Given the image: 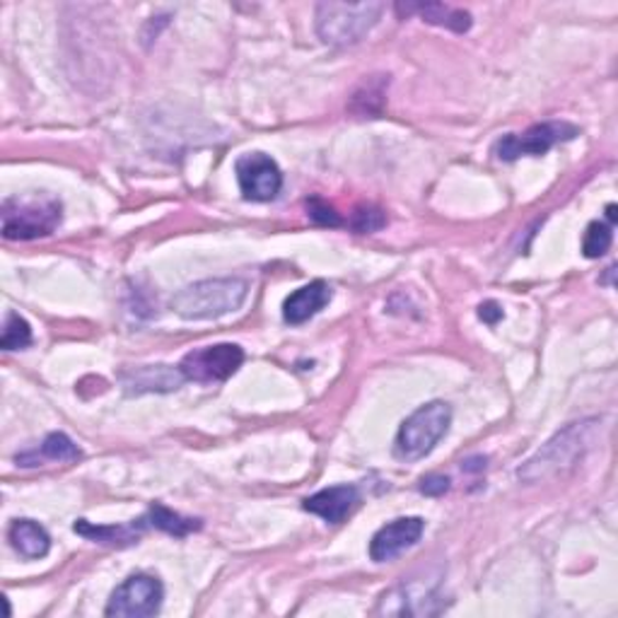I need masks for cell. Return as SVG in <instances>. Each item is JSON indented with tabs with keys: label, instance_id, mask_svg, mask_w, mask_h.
Here are the masks:
<instances>
[{
	"label": "cell",
	"instance_id": "cell-3",
	"mask_svg": "<svg viewBox=\"0 0 618 618\" xmlns=\"http://www.w3.org/2000/svg\"><path fill=\"white\" fill-rule=\"evenodd\" d=\"M5 240H39L49 237L64 220L61 201L46 194L10 196L0 208Z\"/></svg>",
	"mask_w": 618,
	"mask_h": 618
},
{
	"label": "cell",
	"instance_id": "cell-2",
	"mask_svg": "<svg viewBox=\"0 0 618 618\" xmlns=\"http://www.w3.org/2000/svg\"><path fill=\"white\" fill-rule=\"evenodd\" d=\"M597 421H580L570 423L565 431L558 433L553 439H549L537 455L527 459L517 469V479L525 483H539L556 477L565 469L573 467V464L585 455V449L592 443V431Z\"/></svg>",
	"mask_w": 618,
	"mask_h": 618
},
{
	"label": "cell",
	"instance_id": "cell-20",
	"mask_svg": "<svg viewBox=\"0 0 618 618\" xmlns=\"http://www.w3.org/2000/svg\"><path fill=\"white\" fill-rule=\"evenodd\" d=\"M32 346V327L25 317L18 312L5 314L3 334H0V348L3 351H20Z\"/></svg>",
	"mask_w": 618,
	"mask_h": 618
},
{
	"label": "cell",
	"instance_id": "cell-24",
	"mask_svg": "<svg viewBox=\"0 0 618 618\" xmlns=\"http://www.w3.org/2000/svg\"><path fill=\"white\" fill-rule=\"evenodd\" d=\"M419 489H421V493L433 495V497L445 495L449 491V479L443 477V473H427V477L421 479Z\"/></svg>",
	"mask_w": 618,
	"mask_h": 618
},
{
	"label": "cell",
	"instance_id": "cell-8",
	"mask_svg": "<svg viewBox=\"0 0 618 618\" xmlns=\"http://www.w3.org/2000/svg\"><path fill=\"white\" fill-rule=\"evenodd\" d=\"M244 363V351L234 343H218V346L198 348L186 353L180 370L186 379L198 385H213L230 379Z\"/></svg>",
	"mask_w": 618,
	"mask_h": 618
},
{
	"label": "cell",
	"instance_id": "cell-17",
	"mask_svg": "<svg viewBox=\"0 0 618 618\" xmlns=\"http://www.w3.org/2000/svg\"><path fill=\"white\" fill-rule=\"evenodd\" d=\"M397 13L399 15H411V13H419L425 22H431V25L437 27H447L457 34H464L471 30V13L469 10H461V8H451L445 3H419V5H397Z\"/></svg>",
	"mask_w": 618,
	"mask_h": 618
},
{
	"label": "cell",
	"instance_id": "cell-12",
	"mask_svg": "<svg viewBox=\"0 0 618 618\" xmlns=\"http://www.w3.org/2000/svg\"><path fill=\"white\" fill-rule=\"evenodd\" d=\"M122 385L126 394H148V391H174L184 382V375L180 367L172 365H142V367H128L122 375Z\"/></svg>",
	"mask_w": 618,
	"mask_h": 618
},
{
	"label": "cell",
	"instance_id": "cell-6",
	"mask_svg": "<svg viewBox=\"0 0 618 618\" xmlns=\"http://www.w3.org/2000/svg\"><path fill=\"white\" fill-rule=\"evenodd\" d=\"M580 136V128L568 122H543L534 124L525 134H507L495 142L493 152L505 162L519 158H541L558 142H568Z\"/></svg>",
	"mask_w": 618,
	"mask_h": 618
},
{
	"label": "cell",
	"instance_id": "cell-26",
	"mask_svg": "<svg viewBox=\"0 0 618 618\" xmlns=\"http://www.w3.org/2000/svg\"><path fill=\"white\" fill-rule=\"evenodd\" d=\"M606 218H609V225L616 222V206H614V204H611L609 208H606Z\"/></svg>",
	"mask_w": 618,
	"mask_h": 618
},
{
	"label": "cell",
	"instance_id": "cell-1",
	"mask_svg": "<svg viewBox=\"0 0 618 618\" xmlns=\"http://www.w3.org/2000/svg\"><path fill=\"white\" fill-rule=\"evenodd\" d=\"M249 283L242 278H210L186 285L172 297V309L182 319H218L240 309L247 300Z\"/></svg>",
	"mask_w": 618,
	"mask_h": 618
},
{
	"label": "cell",
	"instance_id": "cell-21",
	"mask_svg": "<svg viewBox=\"0 0 618 618\" xmlns=\"http://www.w3.org/2000/svg\"><path fill=\"white\" fill-rule=\"evenodd\" d=\"M614 242V232H611V225L594 220L587 225V232L582 237V254L587 259H599L611 249Z\"/></svg>",
	"mask_w": 618,
	"mask_h": 618
},
{
	"label": "cell",
	"instance_id": "cell-5",
	"mask_svg": "<svg viewBox=\"0 0 618 618\" xmlns=\"http://www.w3.org/2000/svg\"><path fill=\"white\" fill-rule=\"evenodd\" d=\"M451 409L445 401H431L415 409L401 423L394 443V455L403 461H419L431 455L449 431Z\"/></svg>",
	"mask_w": 618,
	"mask_h": 618
},
{
	"label": "cell",
	"instance_id": "cell-7",
	"mask_svg": "<svg viewBox=\"0 0 618 618\" xmlns=\"http://www.w3.org/2000/svg\"><path fill=\"white\" fill-rule=\"evenodd\" d=\"M162 599V582L154 575L136 573L112 592V599L106 604L104 614L116 618H148L160 611Z\"/></svg>",
	"mask_w": 618,
	"mask_h": 618
},
{
	"label": "cell",
	"instance_id": "cell-23",
	"mask_svg": "<svg viewBox=\"0 0 618 618\" xmlns=\"http://www.w3.org/2000/svg\"><path fill=\"white\" fill-rule=\"evenodd\" d=\"M307 216L312 218L317 225H327V228H341V225H343L339 213L322 198H309L307 201Z\"/></svg>",
	"mask_w": 618,
	"mask_h": 618
},
{
	"label": "cell",
	"instance_id": "cell-18",
	"mask_svg": "<svg viewBox=\"0 0 618 618\" xmlns=\"http://www.w3.org/2000/svg\"><path fill=\"white\" fill-rule=\"evenodd\" d=\"M82 457L80 447L64 433H52L44 439L39 449L25 451V455H18L15 461L20 467H39L42 461H76Z\"/></svg>",
	"mask_w": 618,
	"mask_h": 618
},
{
	"label": "cell",
	"instance_id": "cell-19",
	"mask_svg": "<svg viewBox=\"0 0 618 618\" xmlns=\"http://www.w3.org/2000/svg\"><path fill=\"white\" fill-rule=\"evenodd\" d=\"M148 522L154 529H160L164 534H172V537H176V539H182V537H186V534L198 531L201 527H204V522H201V519L182 517L180 513H174V510L164 507V505H150Z\"/></svg>",
	"mask_w": 618,
	"mask_h": 618
},
{
	"label": "cell",
	"instance_id": "cell-13",
	"mask_svg": "<svg viewBox=\"0 0 618 618\" xmlns=\"http://www.w3.org/2000/svg\"><path fill=\"white\" fill-rule=\"evenodd\" d=\"M431 602H439L437 594L431 587H421V585H403L389 590L382 594L379 599L375 614H389V616H415V614H439L435 606H431Z\"/></svg>",
	"mask_w": 618,
	"mask_h": 618
},
{
	"label": "cell",
	"instance_id": "cell-10",
	"mask_svg": "<svg viewBox=\"0 0 618 618\" xmlns=\"http://www.w3.org/2000/svg\"><path fill=\"white\" fill-rule=\"evenodd\" d=\"M423 531H425L423 517H399L394 522H389V525L375 531V537L370 541V558L375 563L394 561L397 556L409 551L411 546L421 541Z\"/></svg>",
	"mask_w": 618,
	"mask_h": 618
},
{
	"label": "cell",
	"instance_id": "cell-9",
	"mask_svg": "<svg viewBox=\"0 0 618 618\" xmlns=\"http://www.w3.org/2000/svg\"><path fill=\"white\" fill-rule=\"evenodd\" d=\"M237 182H240L242 196L247 201L266 204L273 201L283 188V172L278 162L264 152H247L234 164Z\"/></svg>",
	"mask_w": 618,
	"mask_h": 618
},
{
	"label": "cell",
	"instance_id": "cell-11",
	"mask_svg": "<svg viewBox=\"0 0 618 618\" xmlns=\"http://www.w3.org/2000/svg\"><path fill=\"white\" fill-rule=\"evenodd\" d=\"M360 505L358 485H331V489L309 495L302 503L307 513L322 517L329 525H341L346 522Z\"/></svg>",
	"mask_w": 618,
	"mask_h": 618
},
{
	"label": "cell",
	"instance_id": "cell-14",
	"mask_svg": "<svg viewBox=\"0 0 618 618\" xmlns=\"http://www.w3.org/2000/svg\"><path fill=\"white\" fill-rule=\"evenodd\" d=\"M331 300V285L327 281H312L309 285H302L300 290H295L288 300L283 302V319L288 324L297 327L305 324Z\"/></svg>",
	"mask_w": 618,
	"mask_h": 618
},
{
	"label": "cell",
	"instance_id": "cell-15",
	"mask_svg": "<svg viewBox=\"0 0 618 618\" xmlns=\"http://www.w3.org/2000/svg\"><path fill=\"white\" fill-rule=\"evenodd\" d=\"M146 525H148V517L134 519V522H128V525H118V527L116 525L100 527V525H92V522H88V519H78L73 525V531L80 534V537L92 539L98 543L124 549V546L138 543V539L142 537V531H146Z\"/></svg>",
	"mask_w": 618,
	"mask_h": 618
},
{
	"label": "cell",
	"instance_id": "cell-4",
	"mask_svg": "<svg viewBox=\"0 0 618 618\" xmlns=\"http://www.w3.org/2000/svg\"><path fill=\"white\" fill-rule=\"evenodd\" d=\"M385 13V3H319L314 10L319 39L331 46L358 44Z\"/></svg>",
	"mask_w": 618,
	"mask_h": 618
},
{
	"label": "cell",
	"instance_id": "cell-25",
	"mask_svg": "<svg viewBox=\"0 0 618 618\" xmlns=\"http://www.w3.org/2000/svg\"><path fill=\"white\" fill-rule=\"evenodd\" d=\"M479 317L483 319L485 324H491V327H495L497 322H501L503 319V307L497 305V302H493V300H489V302H483L481 307H479Z\"/></svg>",
	"mask_w": 618,
	"mask_h": 618
},
{
	"label": "cell",
	"instance_id": "cell-22",
	"mask_svg": "<svg viewBox=\"0 0 618 618\" xmlns=\"http://www.w3.org/2000/svg\"><path fill=\"white\" fill-rule=\"evenodd\" d=\"M385 213L379 210V208H373V206H363L353 213V220H351V228L355 232H375L379 228H385Z\"/></svg>",
	"mask_w": 618,
	"mask_h": 618
},
{
	"label": "cell",
	"instance_id": "cell-16",
	"mask_svg": "<svg viewBox=\"0 0 618 618\" xmlns=\"http://www.w3.org/2000/svg\"><path fill=\"white\" fill-rule=\"evenodd\" d=\"M8 539L13 543V549L22 558H27V561H39L52 549L49 531L34 519H15L8 531Z\"/></svg>",
	"mask_w": 618,
	"mask_h": 618
}]
</instances>
